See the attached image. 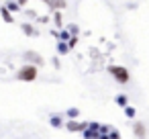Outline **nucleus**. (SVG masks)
<instances>
[{"label": "nucleus", "mask_w": 149, "mask_h": 139, "mask_svg": "<svg viewBox=\"0 0 149 139\" xmlns=\"http://www.w3.org/2000/svg\"><path fill=\"white\" fill-rule=\"evenodd\" d=\"M68 129H70V131H82V129H84V125L74 123V121H72V123H68Z\"/></svg>", "instance_id": "423d86ee"}, {"label": "nucleus", "mask_w": 149, "mask_h": 139, "mask_svg": "<svg viewBox=\"0 0 149 139\" xmlns=\"http://www.w3.org/2000/svg\"><path fill=\"white\" fill-rule=\"evenodd\" d=\"M23 31H25L27 35H35V29H33L31 25H23Z\"/></svg>", "instance_id": "6e6552de"}, {"label": "nucleus", "mask_w": 149, "mask_h": 139, "mask_svg": "<svg viewBox=\"0 0 149 139\" xmlns=\"http://www.w3.org/2000/svg\"><path fill=\"white\" fill-rule=\"evenodd\" d=\"M116 102H118V104H123V106H125V104H127V96H118V98H116Z\"/></svg>", "instance_id": "1a4fd4ad"}, {"label": "nucleus", "mask_w": 149, "mask_h": 139, "mask_svg": "<svg viewBox=\"0 0 149 139\" xmlns=\"http://www.w3.org/2000/svg\"><path fill=\"white\" fill-rule=\"evenodd\" d=\"M135 135H137V139H143L145 137V125L143 123H137L135 125Z\"/></svg>", "instance_id": "20e7f679"}, {"label": "nucleus", "mask_w": 149, "mask_h": 139, "mask_svg": "<svg viewBox=\"0 0 149 139\" xmlns=\"http://www.w3.org/2000/svg\"><path fill=\"white\" fill-rule=\"evenodd\" d=\"M43 2H47L51 8H65V0H43Z\"/></svg>", "instance_id": "7ed1b4c3"}, {"label": "nucleus", "mask_w": 149, "mask_h": 139, "mask_svg": "<svg viewBox=\"0 0 149 139\" xmlns=\"http://www.w3.org/2000/svg\"><path fill=\"white\" fill-rule=\"evenodd\" d=\"M17 78L19 80H23V82H33L35 78H37V66H23L21 70H19V74H17Z\"/></svg>", "instance_id": "f257e3e1"}, {"label": "nucleus", "mask_w": 149, "mask_h": 139, "mask_svg": "<svg viewBox=\"0 0 149 139\" xmlns=\"http://www.w3.org/2000/svg\"><path fill=\"white\" fill-rule=\"evenodd\" d=\"M25 57H27L29 61H35V64H41V57H39V55H35L33 51H29V53H25Z\"/></svg>", "instance_id": "39448f33"}, {"label": "nucleus", "mask_w": 149, "mask_h": 139, "mask_svg": "<svg viewBox=\"0 0 149 139\" xmlns=\"http://www.w3.org/2000/svg\"><path fill=\"white\" fill-rule=\"evenodd\" d=\"M25 2H27V0H19V4H25Z\"/></svg>", "instance_id": "9b49d317"}, {"label": "nucleus", "mask_w": 149, "mask_h": 139, "mask_svg": "<svg viewBox=\"0 0 149 139\" xmlns=\"http://www.w3.org/2000/svg\"><path fill=\"white\" fill-rule=\"evenodd\" d=\"M8 8H13V10H19V4H15V2H10V4H8Z\"/></svg>", "instance_id": "9d476101"}, {"label": "nucleus", "mask_w": 149, "mask_h": 139, "mask_svg": "<svg viewBox=\"0 0 149 139\" xmlns=\"http://www.w3.org/2000/svg\"><path fill=\"white\" fill-rule=\"evenodd\" d=\"M2 17H4V21H6V23H13V17H10V13H8L6 8H2Z\"/></svg>", "instance_id": "0eeeda50"}, {"label": "nucleus", "mask_w": 149, "mask_h": 139, "mask_svg": "<svg viewBox=\"0 0 149 139\" xmlns=\"http://www.w3.org/2000/svg\"><path fill=\"white\" fill-rule=\"evenodd\" d=\"M110 74L120 82V84H125V82H129V72L125 70V68H120V66H112L110 68Z\"/></svg>", "instance_id": "f03ea898"}]
</instances>
